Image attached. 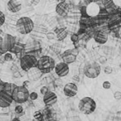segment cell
I'll return each instance as SVG.
<instances>
[{
    "instance_id": "obj_1",
    "label": "cell",
    "mask_w": 121,
    "mask_h": 121,
    "mask_svg": "<svg viewBox=\"0 0 121 121\" xmlns=\"http://www.w3.org/2000/svg\"><path fill=\"white\" fill-rule=\"evenodd\" d=\"M55 66V61L49 56H43L40 57L37 61V69L43 74H48L54 71Z\"/></svg>"
},
{
    "instance_id": "obj_2",
    "label": "cell",
    "mask_w": 121,
    "mask_h": 121,
    "mask_svg": "<svg viewBox=\"0 0 121 121\" xmlns=\"http://www.w3.org/2000/svg\"><path fill=\"white\" fill-rule=\"evenodd\" d=\"M30 92L24 86H16L12 91V97L13 101L17 104H23L29 100Z\"/></svg>"
},
{
    "instance_id": "obj_3",
    "label": "cell",
    "mask_w": 121,
    "mask_h": 121,
    "mask_svg": "<svg viewBox=\"0 0 121 121\" xmlns=\"http://www.w3.org/2000/svg\"><path fill=\"white\" fill-rule=\"evenodd\" d=\"M78 109L82 113L85 115L92 114L96 109V103L91 97H83L78 104Z\"/></svg>"
},
{
    "instance_id": "obj_4",
    "label": "cell",
    "mask_w": 121,
    "mask_h": 121,
    "mask_svg": "<svg viewBox=\"0 0 121 121\" xmlns=\"http://www.w3.org/2000/svg\"><path fill=\"white\" fill-rule=\"evenodd\" d=\"M17 29L23 35L29 34L34 29V22L28 17H22L17 22Z\"/></svg>"
},
{
    "instance_id": "obj_5",
    "label": "cell",
    "mask_w": 121,
    "mask_h": 121,
    "mask_svg": "<svg viewBox=\"0 0 121 121\" xmlns=\"http://www.w3.org/2000/svg\"><path fill=\"white\" fill-rule=\"evenodd\" d=\"M37 61H38V59L36 58V57L35 55L27 53L21 58L20 66H21V68L23 71H28L30 69H33L34 67H36Z\"/></svg>"
},
{
    "instance_id": "obj_6",
    "label": "cell",
    "mask_w": 121,
    "mask_h": 121,
    "mask_svg": "<svg viewBox=\"0 0 121 121\" xmlns=\"http://www.w3.org/2000/svg\"><path fill=\"white\" fill-rule=\"evenodd\" d=\"M83 73L86 77L95 79L98 77L100 73V66L96 61L88 62L83 67Z\"/></svg>"
},
{
    "instance_id": "obj_7",
    "label": "cell",
    "mask_w": 121,
    "mask_h": 121,
    "mask_svg": "<svg viewBox=\"0 0 121 121\" xmlns=\"http://www.w3.org/2000/svg\"><path fill=\"white\" fill-rule=\"evenodd\" d=\"M15 43H16V37L10 34H6L3 37V41L0 44V48L2 52L5 53L6 52H10L14 47Z\"/></svg>"
},
{
    "instance_id": "obj_8",
    "label": "cell",
    "mask_w": 121,
    "mask_h": 121,
    "mask_svg": "<svg viewBox=\"0 0 121 121\" xmlns=\"http://www.w3.org/2000/svg\"><path fill=\"white\" fill-rule=\"evenodd\" d=\"M13 102V97H12V93L2 90L0 91V107L1 108H8L12 105Z\"/></svg>"
},
{
    "instance_id": "obj_9",
    "label": "cell",
    "mask_w": 121,
    "mask_h": 121,
    "mask_svg": "<svg viewBox=\"0 0 121 121\" xmlns=\"http://www.w3.org/2000/svg\"><path fill=\"white\" fill-rule=\"evenodd\" d=\"M78 51L77 48L73 49H69V50L65 51L64 53L62 54V59L64 62L67 63V64H72L75 62L78 57Z\"/></svg>"
},
{
    "instance_id": "obj_10",
    "label": "cell",
    "mask_w": 121,
    "mask_h": 121,
    "mask_svg": "<svg viewBox=\"0 0 121 121\" xmlns=\"http://www.w3.org/2000/svg\"><path fill=\"white\" fill-rule=\"evenodd\" d=\"M54 70V71H55L56 75H57L59 78L64 77V76H66L67 75H69V64L64 62V61L56 64Z\"/></svg>"
},
{
    "instance_id": "obj_11",
    "label": "cell",
    "mask_w": 121,
    "mask_h": 121,
    "mask_svg": "<svg viewBox=\"0 0 121 121\" xmlns=\"http://www.w3.org/2000/svg\"><path fill=\"white\" fill-rule=\"evenodd\" d=\"M100 9V7L96 2L91 1L89 3H87L86 6V13L91 18H94L97 16Z\"/></svg>"
},
{
    "instance_id": "obj_12",
    "label": "cell",
    "mask_w": 121,
    "mask_h": 121,
    "mask_svg": "<svg viewBox=\"0 0 121 121\" xmlns=\"http://www.w3.org/2000/svg\"><path fill=\"white\" fill-rule=\"evenodd\" d=\"M55 11L60 17H66L70 11V5L67 2H59L55 8Z\"/></svg>"
},
{
    "instance_id": "obj_13",
    "label": "cell",
    "mask_w": 121,
    "mask_h": 121,
    "mask_svg": "<svg viewBox=\"0 0 121 121\" xmlns=\"http://www.w3.org/2000/svg\"><path fill=\"white\" fill-rule=\"evenodd\" d=\"M58 97L54 92L53 91H48L44 95L43 97V101L46 106H52L57 102Z\"/></svg>"
},
{
    "instance_id": "obj_14",
    "label": "cell",
    "mask_w": 121,
    "mask_h": 121,
    "mask_svg": "<svg viewBox=\"0 0 121 121\" xmlns=\"http://www.w3.org/2000/svg\"><path fill=\"white\" fill-rule=\"evenodd\" d=\"M78 86L75 83L69 82L64 86V93L67 97H73L78 94Z\"/></svg>"
},
{
    "instance_id": "obj_15",
    "label": "cell",
    "mask_w": 121,
    "mask_h": 121,
    "mask_svg": "<svg viewBox=\"0 0 121 121\" xmlns=\"http://www.w3.org/2000/svg\"><path fill=\"white\" fill-rule=\"evenodd\" d=\"M94 40L96 41V43L98 44H105L108 41V33L103 32V31L98 30L95 32L94 35Z\"/></svg>"
},
{
    "instance_id": "obj_16",
    "label": "cell",
    "mask_w": 121,
    "mask_h": 121,
    "mask_svg": "<svg viewBox=\"0 0 121 121\" xmlns=\"http://www.w3.org/2000/svg\"><path fill=\"white\" fill-rule=\"evenodd\" d=\"M8 9L12 13H17L22 9V3L20 0H9L8 2Z\"/></svg>"
},
{
    "instance_id": "obj_17",
    "label": "cell",
    "mask_w": 121,
    "mask_h": 121,
    "mask_svg": "<svg viewBox=\"0 0 121 121\" xmlns=\"http://www.w3.org/2000/svg\"><path fill=\"white\" fill-rule=\"evenodd\" d=\"M56 35V37L59 41H63L66 38L68 35V30L65 28H56L54 32Z\"/></svg>"
},
{
    "instance_id": "obj_18",
    "label": "cell",
    "mask_w": 121,
    "mask_h": 121,
    "mask_svg": "<svg viewBox=\"0 0 121 121\" xmlns=\"http://www.w3.org/2000/svg\"><path fill=\"white\" fill-rule=\"evenodd\" d=\"M23 48H24V46L23 45H21V44H19V43H15L14 47H13V49H12L10 52H15V53L17 54V53H19V52H21Z\"/></svg>"
},
{
    "instance_id": "obj_19",
    "label": "cell",
    "mask_w": 121,
    "mask_h": 121,
    "mask_svg": "<svg viewBox=\"0 0 121 121\" xmlns=\"http://www.w3.org/2000/svg\"><path fill=\"white\" fill-rule=\"evenodd\" d=\"M16 86V85L14 84H12V83H8V82H4V86H3V90H5V91L10 92V93H12V91H13V90L14 89V87Z\"/></svg>"
},
{
    "instance_id": "obj_20",
    "label": "cell",
    "mask_w": 121,
    "mask_h": 121,
    "mask_svg": "<svg viewBox=\"0 0 121 121\" xmlns=\"http://www.w3.org/2000/svg\"><path fill=\"white\" fill-rule=\"evenodd\" d=\"M33 117L35 120H38V121H40V120H44V115H43V113L40 110H37V111L34 112V115H33Z\"/></svg>"
},
{
    "instance_id": "obj_21",
    "label": "cell",
    "mask_w": 121,
    "mask_h": 121,
    "mask_svg": "<svg viewBox=\"0 0 121 121\" xmlns=\"http://www.w3.org/2000/svg\"><path fill=\"white\" fill-rule=\"evenodd\" d=\"M15 113L17 114V115H22V114L24 113V109H23L22 105H21V104L15 107Z\"/></svg>"
},
{
    "instance_id": "obj_22",
    "label": "cell",
    "mask_w": 121,
    "mask_h": 121,
    "mask_svg": "<svg viewBox=\"0 0 121 121\" xmlns=\"http://www.w3.org/2000/svg\"><path fill=\"white\" fill-rule=\"evenodd\" d=\"M71 40H72V42H73V43H78V41L80 40L78 34V33H73V34H72V36H71Z\"/></svg>"
},
{
    "instance_id": "obj_23",
    "label": "cell",
    "mask_w": 121,
    "mask_h": 121,
    "mask_svg": "<svg viewBox=\"0 0 121 121\" xmlns=\"http://www.w3.org/2000/svg\"><path fill=\"white\" fill-rule=\"evenodd\" d=\"M4 60L5 61H10L13 60V55H12L10 52H6L4 53Z\"/></svg>"
},
{
    "instance_id": "obj_24",
    "label": "cell",
    "mask_w": 121,
    "mask_h": 121,
    "mask_svg": "<svg viewBox=\"0 0 121 121\" xmlns=\"http://www.w3.org/2000/svg\"><path fill=\"white\" fill-rule=\"evenodd\" d=\"M104 72H105L106 75H110L112 72H113V68L110 66H105V67L104 68Z\"/></svg>"
},
{
    "instance_id": "obj_25",
    "label": "cell",
    "mask_w": 121,
    "mask_h": 121,
    "mask_svg": "<svg viewBox=\"0 0 121 121\" xmlns=\"http://www.w3.org/2000/svg\"><path fill=\"white\" fill-rule=\"evenodd\" d=\"M102 87H103L105 90L110 89V87H111V83H110V81H104L103 84H102Z\"/></svg>"
},
{
    "instance_id": "obj_26",
    "label": "cell",
    "mask_w": 121,
    "mask_h": 121,
    "mask_svg": "<svg viewBox=\"0 0 121 121\" xmlns=\"http://www.w3.org/2000/svg\"><path fill=\"white\" fill-rule=\"evenodd\" d=\"M29 99H30L31 100H35L38 99V94L36 92H31L29 95Z\"/></svg>"
},
{
    "instance_id": "obj_27",
    "label": "cell",
    "mask_w": 121,
    "mask_h": 121,
    "mask_svg": "<svg viewBox=\"0 0 121 121\" xmlns=\"http://www.w3.org/2000/svg\"><path fill=\"white\" fill-rule=\"evenodd\" d=\"M5 23V15L3 12L0 11V27L3 26Z\"/></svg>"
},
{
    "instance_id": "obj_28",
    "label": "cell",
    "mask_w": 121,
    "mask_h": 121,
    "mask_svg": "<svg viewBox=\"0 0 121 121\" xmlns=\"http://www.w3.org/2000/svg\"><path fill=\"white\" fill-rule=\"evenodd\" d=\"M46 37L47 38L49 39V40H53V39H54L56 37V35L54 32H48V33L46 34Z\"/></svg>"
},
{
    "instance_id": "obj_29",
    "label": "cell",
    "mask_w": 121,
    "mask_h": 121,
    "mask_svg": "<svg viewBox=\"0 0 121 121\" xmlns=\"http://www.w3.org/2000/svg\"><path fill=\"white\" fill-rule=\"evenodd\" d=\"M114 98L116 100H121V92L120 91H115L114 93Z\"/></svg>"
},
{
    "instance_id": "obj_30",
    "label": "cell",
    "mask_w": 121,
    "mask_h": 121,
    "mask_svg": "<svg viewBox=\"0 0 121 121\" xmlns=\"http://www.w3.org/2000/svg\"><path fill=\"white\" fill-rule=\"evenodd\" d=\"M48 91H49V88L47 87V86H43V87L41 88V90H40V92H41L42 95H45V94L47 93Z\"/></svg>"
},
{
    "instance_id": "obj_31",
    "label": "cell",
    "mask_w": 121,
    "mask_h": 121,
    "mask_svg": "<svg viewBox=\"0 0 121 121\" xmlns=\"http://www.w3.org/2000/svg\"><path fill=\"white\" fill-rule=\"evenodd\" d=\"M98 61L100 63V64H104V63L106 62V58H105V57H100V58H99Z\"/></svg>"
},
{
    "instance_id": "obj_32",
    "label": "cell",
    "mask_w": 121,
    "mask_h": 121,
    "mask_svg": "<svg viewBox=\"0 0 121 121\" xmlns=\"http://www.w3.org/2000/svg\"><path fill=\"white\" fill-rule=\"evenodd\" d=\"M54 85H55V86H61V85H62V81H61V79L55 80V81H54Z\"/></svg>"
},
{
    "instance_id": "obj_33",
    "label": "cell",
    "mask_w": 121,
    "mask_h": 121,
    "mask_svg": "<svg viewBox=\"0 0 121 121\" xmlns=\"http://www.w3.org/2000/svg\"><path fill=\"white\" fill-rule=\"evenodd\" d=\"M112 1L114 2V3H115L116 6H118V7L121 6V0H112Z\"/></svg>"
},
{
    "instance_id": "obj_34",
    "label": "cell",
    "mask_w": 121,
    "mask_h": 121,
    "mask_svg": "<svg viewBox=\"0 0 121 121\" xmlns=\"http://www.w3.org/2000/svg\"><path fill=\"white\" fill-rule=\"evenodd\" d=\"M73 81H74V82H76V81H77V82H78V81H79V77H78V76H77V75H76V76H73Z\"/></svg>"
},
{
    "instance_id": "obj_35",
    "label": "cell",
    "mask_w": 121,
    "mask_h": 121,
    "mask_svg": "<svg viewBox=\"0 0 121 121\" xmlns=\"http://www.w3.org/2000/svg\"><path fill=\"white\" fill-rule=\"evenodd\" d=\"M3 86H4V82L2 80H0V91L3 90Z\"/></svg>"
},
{
    "instance_id": "obj_36",
    "label": "cell",
    "mask_w": 121,
    "mask_h": 121,
    "mask_svg": "<svg viewBox=\"0 0 121 121\" xmlns=\"http://www.w3.org/2000/svg\"><path fill=\"white\" fill-rule=\"evenodd\" d=\"M116 114H117V116H120L121 117V111H118Z\"/></svg>"
},
{
    "instance_id": "obj_37",
    "label": "cell",
    "mask_w": 121,
    "mask_h": 121,
    "mask_svg": "<svg viewBox=\"0 0 121 121\" xmlns=\"http://www.w3.org/2000/svg\"><path fill=\"white\" fill-rule=\"evenodd\" d=\"M2 41H3V37H1V35H0V44H1Z\"/></svg>"
},
{
    "instance_id": "obj_38",
    "label": "cell",
    "mask_w": 121,
    "mask_h": 121,
    "mask_svg": "<svg viewBox=\"0 0 121 121\" xmlns=\"http://www.w3.org/2000/svg\"><path fill=\"white\" fill-rule=\"evenodd\" d=\"M1 54H4V53H3V52H2L1 48H0V55H1Z\"/></svg>"
},
{
    "instance_id": "obj_39",
    "label": "cell",
    "mask_w": 121,
    "mask_h": 121,
    "mask_svg": "<svg viewBox=\"0 0 121 121\" xmlns=\"http://www.w3.org/2000/svg\"><path fill=\"white\" fill-rule=\"evenodd\" d=\"M120 68H121V62H120Z\"/></svg>"
},
{
    "instance_id": "obj_40",
    "label": "cell",
    "mask_w": 121,
    "mask_h": 121,
    "mask_svg": "<svg viewBox=\"0 0 121 121\" xmlns=\"http://www.w3.org/2000/svg\"><path fill=\"white\" fill-rule=\"evenodd\" d=\"M120 53H121V47H120Z\"/></svg>"
}]
</instances>
